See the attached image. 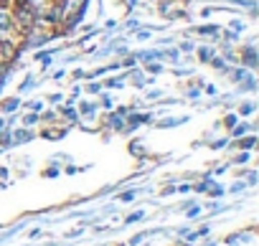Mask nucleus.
Wrapping results in <instances>:
<instances>
[]
</instances>
